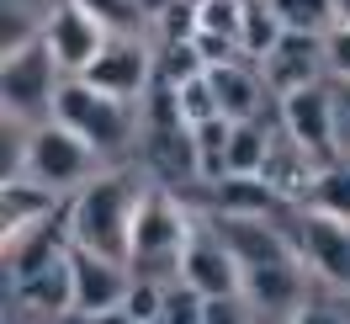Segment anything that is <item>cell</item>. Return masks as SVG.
Masks as SVG:
<instances>
[{"instance_id":"cell-1","label":"cell","mask_w":350,"mask_h":324,"mask_svg":"<svg viewBox=\"0 0 350 324\" xmlns=\"http://www.w3.org/2000/svg\"><path fill=\"white\" fill-rule=\"evenodd\" d=\"M144 186H149V171H138L128 160L96 171L80 192H69V208H64L69 239L90 245V250H101L111 260H128L133 256V218H138Z\"/></svg>"},{"instance_id":"cell-2","label":"cell","mask_w":350,"mask_h":324,"mask_svg":"<svg viewBox=\"0 0 350 324\" xmlns=\"http://www.w3.org/2000/svg\"><path fill=\"white\" fill-rule=\"evenodd\" d=\"M53 117H64L75 133H85L90 144L101 149V160H133L144 144V101H122L111 90L90 86L85 75H64Z\"/></svg>"},{"instance_id":"cell-3","label":"cell","mask_w":350,"mask_h":324,"mask_svg":"<svg viewBox=\"0 0 350 324\" xmlns=\"http://www.w3.org/2000/svg\"><path fill=\"white\" fill-rule=\"evenodd\" d=\"M191 223H197V208L180 202L175 186L149 181V186H144V202H138V218H133V256H128V266L138 271V277L175 282L180 277L186 239H191Z\"/></svg>"},{"instance_id":"cell-4","label":"cell","mask_w":350,"mask_h":324,"mask_svg":"<svg viewBox=\"0 0 350 324\" xmlns=\"http://www.w3.org/2000/svg\"><path fill=\"white\" fill-rule=\"evenodd\" d=\"M59 86H64V64H59V53L48 48L43 27L0 53V107L11 112V117H27V123L53 117Z\"/></svg>"},{"instance_id":"cell-5","label":"cell","mask_w":350,"mask_h":324,"mask_svg":"<svg viewBox=\"0 0 350 324\" xmlns=\"http://www.w3.org/2000/svg\"><path fill=\"white\" fill-rule=\"evenodd\" d=\"M111 160H101V149L90 144L85 133H75L64 117H43V123H32L27 133V160L22 171L48 181V186H59V192H80L96 171H107Z\"/></svg>"},{"instance_id":"cell-6","label":"cell","mask_w":350,"mask_h":324,"mask_svg":"<svg viewBox=\"0 0 350 324\" xmlns=\"http://www.w3.org/2000/svg\"><path fill=\"white\" fill-rule=\"evenodd\" d=\"M80 75H85L90 86L122 96V101H144L154 90V75H159V43H149L144 32H111L107 48Z\"/></svg>"},{"instance_id":"cell-7","label":"cell","mask_w":350,"mask_h":324,"mask_svg":"<svg viewBox=\"0 0 350 324\" xmlns=\"http://www.w3.org/2000/svg\"><path fill=\"white\" fill-rule=\"evenodd\" d=\"M69 277H75V319H117L133 287V266L111 260L90 245L69 239Z\"/></svg>"},{"instance_id":"cell-8","label":"cell","mask_w":350,"mask_h":324,"mask_svg":"<svg viewBox=\"0 0 350 324\" xmlns=\"http://www.w3.org/2000/svg\"><path fill=\"white\" fill-rule=\"evenodd\" d=\"M276 123H282L303 149H313L319 160H340V117H334V86L329 80H313L303 90H286L276 96Z\"/></svg>"},{"instance_id":"cell-9","label":"cell","mask_w":350,"mask_h":324,"mask_svg":"<svg viewBox=\"0 0 350 324\" xmlns=\"http://www.w3.org/2000/svg\"><path fill=\"white\" fill-rule=\"evenodd\" d=\"M180 277L202 287L207 298H239L244 292V260L234 256V245L213 229V218L197 213L191 239H186V256H180Z\"/></svg>"},{"instance_id":"cell-10","label":"cell","mask_w":350,"mask_h":324,"mask_svg":"<svg viewBox=\"0 0 350 324\" xmlns=\"http://www.w3.org/2000/svg\"><path fill=\"white\" fill-rule=\"evenodd\" d=\"M43 38H48V48L59 53L64 75H80V69H90V59L107 48L111 27L101 22L96 11H85L80 0H53L43 11Z\"/></svg>"},{"instance_id":"cell-11","label":"cell","mask_w":350,"mask_h":324,"mask_svg":"<svg viewBox=\"0 0 350 324\" xmlns=\"http://www.w3.org/2000/svg\"><path fill=\"white\" fill-rule=\"evenodd\" d=\"M292 229H297L303 266L319 277V287L350 292V223H340V218H329V213H313V208H303Z\"/></svg>"},{"instance_id":"cell-12","label":"cell","mask_w":350,"mask_h":324,"mask_svg":"<svg viewBox=\"0 0 350 324\" xmlns=\"http://www.w3.org/2000/svg\"><path fill=\"white\" fill-rule=\"evenodd\" d=\"M313 282L319 277L303 260L244 266V303H250V314H265V319H297V314H308V287Z\"/></svg>"},{"instance_id":"cell-13","label":"cell","mask_w":350,"mask_h":324,"mask_svg":"<svg viewBox=\"0 0 350 324\" xmlns=\"http://www.w3.org/2000/svg\"><path fill=\"white\" fill-rule=\"evenodd\" d=\"M265 90L286 96V90H303L313 80H329V32H297L286 27V38L260 59Z\"/></svg>"},{"instance_id":"cell-14","label":"cell","mask_w":350,"mask_h":324,"mask_svg":"<svg viewBox=\"0 0 350 324\" xmlns=\"http://www.w3.org/2000/svg\"><path fill=\"white\" fill-rule=\"evenodd\" d=\"M11 303L22 319H69L75 314V277H69V250L59 260H48L27 277H11Z\"/></svg>"},{"instance_id":"cell-15","label":"cell","mask_w":350,"mask_h":324,"mask_svg":"<svg viewBox=\"0 0 350 324\" xmlns=\"http://www.w3.org/2000/svg\"><path fill=\"white\" fill-rule=\"evenodd\" d=\"M197 213H239V218H286V213H303V208H292L265 175H223L207 186V202H202Z\"/></svg>"},{"instance_id":"cell-16","label":"cell","mask_w":350,"mask_h":324,"mask_svg":"<svg viewBox=\"0 0 350 324\" xmlns=\"http://www.w3.org/2000/svg\"><path fill=\"white\" fill-rule=\"evenodd\" d=\"M319 171H324V160L313 149H303V144L276 123V138H271V154H265V171H260L265 181H271L292 208H308V192H313Z\"/></svg>"},{"instance_id":"cell-17","label":"cell","mask_w":350,"mask_h":324,"mask_svg":"<svg viewBox=\"0 0 350 324\" xmlns=\"http://www.w3.org/2000/svg\"><path fill=\"white\" fill-rule=\"evenodd\" d=\"M69 197L59 186H48L38 175H5L0 181V234H11V229H32V223H43V218L64 213Z\"/></svg>"},{"instance_id":"cell-18","label":"cell","mask_w":350,"mask_h":324,"mask_svg":"<svg viewBox=\"0 0 350 324\" xmlns=\"http://www.w3.org/2000/svg\"><path fill=\"white\" fill-rule=\"evenodd\" d=\"M207 80H213V90H218V107L223 117H260L265 101H276L271 90H265V75L255 59H234V64H213L207 69Z\"/></svg>"},{"instance_id":"cell-19","label":"cell","mask_w":350,"mask_h":324,"mask_svg":"<svg viewBox=\"0 0 350 324\" xmlns=\"http://www.w3.org/2000/svg\"><path fill=\"white\" fill-rule=\"evenodd\" d=\"M191 138H197V186L223 181V175H228V138H234V117L213 112V117H202L197 128H191Z\"/></svg>"},{"instance_id":"cell-20","label":"cell","mask_w":350,"mask_h":324,"mask_svg":"<svg viewBox=\"0 0 350 324\" xmlns=\"http://www.w3.org/2000/svg\"><path fill=\"white\" fill-rule=\"evenodd\" d=\"M286 38V22H282V11L271 5V0H250L244 5V32H239V43H244V59H255L260 64L271 48Z\"/></svg>"},{"instance_id":"cell-21","label":"cell","mask_w":350,"mask_h":324,"mask_svg":"<svg viewBox=\"0 0 350 324\" xmlns=\"http://www.w3.org/2000/svg\"><path fill=\"white\" fill-rule=\"evenodd\" d=\"M308 208H313V213L340 218V223H350V160H345V154L329 160L324 171H319L313 192H308Z\"/></svg>"},{"instance_id":"cell-22","label":"cell","mask_w":350,"mask_h":324,"mask_svg":"<svg viewBox=\"0 0 350 324\" xmlns=\"http://www.w3.org/2000/svg\"><path fill=\"white\" fill-rule=\"evenodd\" d=\"M202 69H207V59H202L197 38H165V43H159V75H154V80L180 86V80H191Z\"/></svg>"},{"instance_id":"cell-23","label":"cell","mask_w":350,"mask_h":324,"mask_svg":"<svg viewBox=\"0 0 350 324\" xmlns=\"http://www.w3.org/2000/svg\"><path fill=\"white\" fill-rule=\"evenodd\" d=\"M117 319H128V324H165V282L133 271V287H128V298H122V314H117Z\"/></svg>"},{"instance_id":"cell-24","label":"cell","mask_w":350,"mask_h":324,"mask_svg":"<svg viewBox=\"0 0 350 324\" xmlns=\"http://www.w3.org/2000/svg\"><path fill=\"white\" fill-rule=\"evenodd\" d=\"M271 5L297 32H329V27L340 22V0H271Z\"/></svg>"},{"instance_id":"cell-25","label":"cell","mask_w":350,"mask_h":324,"mask_svg":"<svg viewBox=\"0 0 350 324\" xmlns=\"http://www.w3.org/2000/svg\"><path fill=\"white\" fill-rule=\"evenodd\" d=\"M175 90V107H180V117L197 128L202 117H213V112H223L218 107V90H213V80H207V69L202 75H191V80H180V86H170Z\"/></svg>"},{"instance_id":"cell-26","label":"cell","mask_w":350,"mask_h":324,"mask_svg":"<svg viewBox=\"0 0 350 324\" xmlns=\"http://www.w3.org/2000/svg\"><path fill=\"white\" fill-rule=\"evenodd\" d=\"M111 32H149V0H80Z\"/></svg>"},{"instance_id":"cell-27","label":"cell","mask_w":350,"mask_h":324,"mask_svg":"<svg viewBox=\"0 0 350 324\" xmlns=\"http://www.w3.org/2000/svg\"><path fill=\"white\" fill-rule=\"evenodd\" d=\"M244 5H250V0H197V32L239 38V32H244Z\"/></svg>"},{"instance_id":"cell-28","label":"cell","mask_w":350,"mask_h":324,"mask_svg":"<svg viewBox=\"0 0 350 324\" xmlns=\"http://www.w3.org/2000/svg\"><path fill=\"white\" fill-rule=\"evenodd\" d=\"M329 75H350V22L329 27Z\"/></svg>"},{"instance_id":"cell-29","label":"cell","mask_w":350,"mask_h":324,"mask_svg":"<svg viewBox=\"0 0 350 324\" xmlns=\"http://www.w3.org/2000/svg\"><path fill=\"white\" fill-rule=\"evenodd\" d=\"M334 86V117H340V149L350 154V75H329Z\"/></svg>"},{"instance_id":"cell-30","label":"cell","mask_w":350,"mask_h":324,"mask_svg":"<svg viewBox=\"0 0 350 324\" xmlns=\"http://www.w3.org/2000/svg\"><path fill=\"white\" fill-rule=\"evenodd\" d=\"M345 160H350V154H345Z\"/></svg>"}]
</instances>
